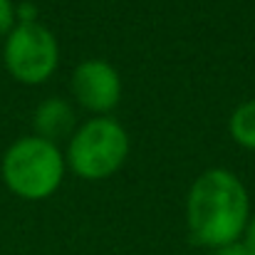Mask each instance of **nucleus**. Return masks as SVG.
Segmentation results:
<instances>
[{
  "label": "nucleus",
  "mask_w": 255,
  "mask_h": 255,
  "mask_svg": "<svg viewBox=\"0 0 255 255\" xmlns=\"http://www.w3.org/2000/svg\"><path fill=\"white\" fill-rule=\"evenodd\" d=\"M251 216L248 188L228 169L203 171L186 193V228L201 248L216 251L238 243Z\"/></svg>",
  "instance_id": "1"
},
{
  "label": "nucleus",
  "mask_w": 255,
  "mask_h": 255,
  "mask_svg": "<svg viewBox=\"0 0 255 255\" xmlns=\"http://www.w3.org/2000/svg\"><path fill=\"white\" fill-rule=\"evenodd\" d=\"M65 151L35 134L15 139L0 161V176L7 191L22 201L50 198L65 178Z\"/></svg>",
  "instance_id": "2"
},
{
  "label": "nucleus",
  "mask_w": 255,
  "mask_h": 255,
  "mask_svg": "<svg viewBox=\"0 0 255 255\" xmlns=\"http://www.w3.org/2000/svg\"><path fill=\"white\" fill-rule=\"evenodd\" d=\"M129 146V134L114 117H92L70 136L65 164L85 181H104L124 166Z\"/></svg>",
  "instance_id": "3"
},
{
  "label": "nucleus",
  "mask_w": 255,
  "mask_h": 255,
  "mask_svg": "<svg viewBox=\"0 0 255 255\" xmlns=\"http://www.w3.org/2000/svg\"><path fill=\"white\" fill-rule=\"evenodd\" d=\"M2 65L20 85H42L60 65V42L40 20L17 22L5 37Z\"/></svg>",
  "instance_id": "4"
},
{
  "label": "nucleus",
  "mask_w": 255,
  "mask_h": 255,
  "mask_svg": "<svg viewBox=\"0 0 255 255\" xmlns=\"http://www.w3.org/2000/svg\"><path fill=\"white\" fill-rule=\"evenodd\" d=\"M70 92L82 109L94 117H109L122 99V77L112 62L89 57L72 70Z\"/></svg>",
  "instance_id": "5"
},
{
  "label": "nucleus",
  "mask_w": 255,
  "mask_h": 255,
  "mask_svg": "<svg viewBox=\"0 0 255 255\" xmlns=\"http://www.w3.org/2000/svg\"><path fill=\"white\" fill-rule=\"evenodd\" d=\"M75 124H77L75 107L65 97H47L32 112V129H35L32 134L52 144H57L65 136H72L77 129Z\"/></svg>",
  "instance_id": "6"
},
{
  "label": "nucleus",
  "mask_w": 255,
  "mask_h": 255,
  "mask_svg": "<svg viewBox=\"0 0 255 255\" xmlns=\"http://www.w3.org/2000/svg\"><path fill=\"white\" fill-rule=\"evenodd\" d=\"M228 131L241 149L255 151V99L241 102L233 109L228 119Z\"/></svg>",
  "instance_id": "7"
},
{
  "label": "nucleus",
  "mask_w": 255,
  "mask_h": 255,
  "mask_svg": "<svg viewBox=\"0 0 255 255\" xmlns=\"http://www.w3.org/2000/svg\"><path fill=\"white\" fill-rule=\"evenodd\" d=\"M17 25L15 20V2L12 0H0V37H7V32Z\"/></svg>",
  "instance_id": "8"
},
{
  "label": "nucleus",
  "mask_w": 255,
  "mask_h": 255,
  "mask_svg": "<svg viewBox=\"0 0 255 255\" xmlns=\"http://www.w3.org/2000/svg\"><path fill=\"white\" fill-rule=\"evenodd\" d=\"M15 20L17 22H37V7L32 2L15 5Z\"/></svg>",
  "instance_id": "9"
},
{
  "label": "nucleus",
  "mask_w": 255,
  "mask_h": 255,
  "mask_svg": "<svg viewBox=\"0 0 255 255\" xmlns=\"http://www.w3.org/2000/svg\"><path fill=\"white\" fill-rule=\"evenodd\" d=\"M241 243L246 246V251H248V253L255 255V213L251 216V221H248V226H246V233H243Z\"/></svg>",
  "instance_id": "10"
},
{
  "label": "nucleus",
  "mask_w": 255,
  "mask_h": 255,
  "mask_svg": "<svg viewBox=\"0 0 255 255\" xmlns=\"http://www.w3.org/2000/svg\"><path fill=\"white\" fill-rule=\"evenodd\" d=\"M211 255H251L246 251V246L238 241V243H231V246H223V248H216L211 251Z\"/></svg>",
  "instance_id": "11"
}]
</instances>
